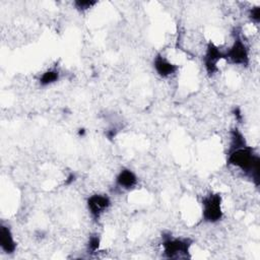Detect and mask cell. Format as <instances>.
Masks as SVG:
<instances>
[{"label":"cell","instance_id":"cell-1","mask_svg":"<svg viewBox=\"0 0 260 260\" xmlns=\"http://www.w3.org/2000/svg\"><path fill=\"white\" fill-rule=\"evenodd\" d=\"M228 162L248 175L256 186L259 185L260 159L251 146L245 145L235 149H230Z\"/></svg>","mask_w":260,"mask_h":260},{"label":"cell","instance_id":"cell-2","mask_svg":"<svg viewBox=\"0 0 260 260\" xmlns=\"http://www.w3.org/2000/svg\"><path fill=\"white\" fill-rule=\"evenodd\" d=\"M223 216L222 199L218 193H209L202 199V218L209 223L219 221Z\"/></svg>","mask_w":260,"mask_h":260},{"label":"cell","instance_id":"cell-3","mask_svg":"<svg viewBox=\"0 0 260 260\" xmlns=\"http://www.w3.org/2000/svg\"><path fill=\"white\" fill-rule=\"evenodd\" d=\"M192 241L188 238H175L172 236H164L161 242L162 252L168 258L188 257Z\"/></svg>","mask_w":260,"mask_h":260},{"label":"cell","instance_id":"cell-4","mask_svg":"<svg viewBox=\"0 0 260 260\" xmlns=\"http://www.w3.org/2000/svg\"><path fill=\"white\" fill-rule=\"evenodd\" d=\"M224 59L235 65L247 66L249 64V49L241 37L235 38L231 47L224 52Z\"/></svg>","mask_w":260,"mask_h":260},{"label":"cell","instance_id":"cell-5","mask_svg":"<svg viewBox=\"0 0 260 260\" xmlns=\"http://www.w3.org/2000/svg\"><path fill=\"white\" fill-rule=\"evenodd\" d=\"M222 59H224V52L214 43L209 42L203 56V63L206 72L210 75L216 73L218 71V63Z\"/></svg>","mask_w":260,"mask_h":260},{"label":"cell","instance_id":"cell-6","mask_svg":"<svg viewBox=\"0 0 260 260\" xmlns=\"http://www.w3.org/2000/svg\"><path fill=\"white\" fill-rule=\"evenodd\" d=\"M86 205L91 217L98 220L111 206V199L106 194H93L87 198Z\"/></svg>","mask_w":260,"mask_h":260},{"label":"cell","instance_id":"cell-7","mask_svg":"<svg viewBox=\"0 0 260 260\" xmlns=\"http://www.w3.org/2000/svg\"><path fill=\"white\" fill-rule=\"evenodd\" d=\"M153 68L155 72L162 78H168L174 75L178 69L179 66L172 61H170L167 57H165L161 54H157L153 58Z\"/></svg>","mask_w":260,"mask_h":260},{"label":"cell","instance_id":"cell-8","mask_svg":"<svg viewBox=\"0 0 260 260\" xmlns=\"http://www.w3.org/2000/svg\"><path fill=\"white\" fill-rule=\"evenodd\" d=\"M0 247L5 254H13L16 250V242L14 236L8 225L0 226Z\"/></svg>","mask_w":260,"mask_h":260},{"label":"cell","instance_id":"cell-9","mask_svg":"<svg viewBox=\"0 0 260 260\" xmlns=\"http://www.w3.org/2000/svg\"><path fill=\"white\" fill-rule=\"evenodd\" d=\"M138 183V178L136 174L130 169H123L119 172L116 177V184L118 187L124 190L133 189Z\"/></svg>","mask_w":260,"mask_h":260},{"label":"cell","instance_id":"cell-10","mask_svg":"<svg viewBox=\"0 0 260 260\" xmlns=\"http://www.w3.org/2000/svg\"><path fill=\"white\" fill-rule=\"evenodd\" d=\"M59 77L60 73L57 69H49L40 76L39 82L42 86H48L57 82L59 80Z\"/></svg>","mask_w":260,"mask_h":260},{"label":"cell","instance_id":"cell-11","mask_svg":"<svg viewBox=\"0 0 260 260\" xmlns=\"http://www.w3.org/2000/svg\"><path fill=\"white\" fill-rule=\"evenodd\" d=\"M100 243H101V240L99 238V236L94 235V236H91L88 240V244H87V250L88 252L90 253H94L99 250L100 248Z\"/></svg>","mask_w":260,"mask_h":260},{"label":"cell","instance_id":"cell-12","mask_svg":"<svg viewBox=\"0 0 260 260\" xmlns=\"http://www.w3.org/2000/svg\"><path fill=\"white\" fill-rule=\"evenodd\" d=\"M96 2L95 1H81V0H78V1H75L74 2V5L75 7L78 9V10H81V11H84V10H87L89 8H91L93 5H95Z\"/></svg>","mask_w":260,"mask_h":260},{"label":"cell","instance_id":"cell-13","mask_svg":"<svg viewBox=\"0 0 260 260\" xmlns=\"http://www.w3.org/2000/svg\"><path fill=\"white\" fill-rule=\"evenodd\" d=\"M248 16L251 19V21H253L254 23H258L260 20V7L259 6H255L250 8L249 12H248Z\"/></svg>","mask_w":260,"mask_h":260}]
</instances>
